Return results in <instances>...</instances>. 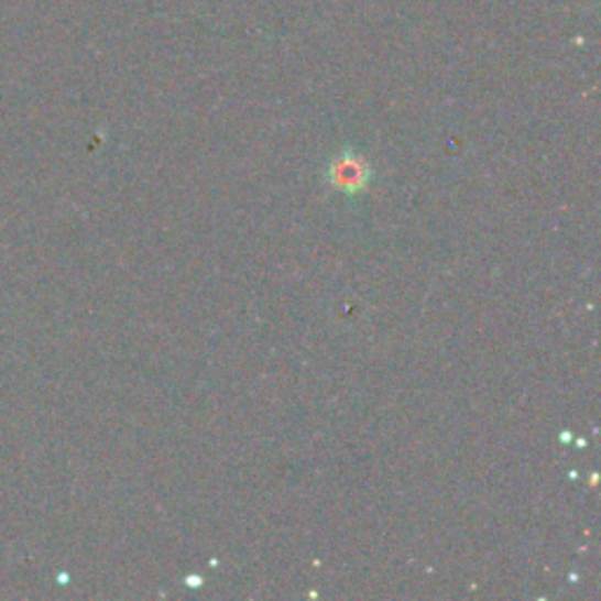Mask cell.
I'll list each match as a JSON object with an SVG mask.
<instances>
[{
  "mask_svg": "<svg viewBox=\"0 0 601 601\" xmlns=\"http://www.w3.org/2000/svg\"><path fill=\"white\" fill-rule=\"evenodd\" d=\"M331 184L343 193H360L371 179V170L360 155L343 153L329 167Z\"/></svg>",
  "mask_w": 601,
  "mask_h": 601,
  "instance_id": "obj_1",
  "label": "cell"
}]
</instances>
